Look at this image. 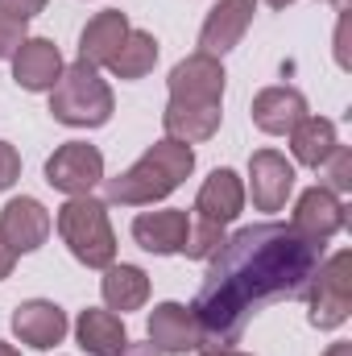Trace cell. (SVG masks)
<instances>
[{
  "instance_id": "cell-1",
  "label": "cell",
  "mask_w": 352,
  "mask_h": 356,
  "mask_svg": "<svg viewBox=\"0 0 352 356\" xmlns=\"http://www.w3.org/2000/svg\"><path fill=\"white\" fill-rule=\"evenodd\" d=\"M323 249L328 241H311L294 224L273 220L224 236V245L207 257L203 286L191 302L199 348H232L265 302L303 298Z\"/></svg>"
},
{
  "instance_id": "cell-2",
  "label": "cell",
  "mask_w": 352,
  "mask_h": 356,
  "mask_svg": "<svg viewBox=\"0 0 352 356\" xmlns=\"http://www.w3.org/2000/svg\"><path fill=\"white\" fill-rule=\"evenodd\" d=\"M191 170H195V149L166 137V141L150 145L125 175L104 178V195H108V203H120V207H145V203H158L170 191H178Z\"/></svg>"
},
{
  "instance_id": "cell-3",
  "label": "cell",
  "mask_w": 352,
  "mask_h": 356,
  "mask_svg": "<svg viewBox=\"0 0 352 356\" xmlns=\"http://www.w3.org/2000/svg\"><path fill=\"white\" fill-rule=\"evenodd\" d=\"M50 116L67 129H99L112 116V88L99 79V67L75 58L63 67L58 83L50 88Z\"/></svg>"
},
{
  "instance_id": "cell-4",
  "label": "cell",
  "mask_w": 352,
  "mask_h": 356,
  "mask_svg": "<svg viewBox=\"0 0 352 356\" xmlns=\"http://www.w3.org/2000/svg\"><path fill=\"white\" fill-rule=\"evenodd\" d=\"M58 236L79 266L108 269L116 261V232L108 224V207L91 195H75L58 207Z\"/></svg>"
},
{
  "instance_id": "cell-5",
  "label": "cell",
  "mask_w": 352,
  "mask_h": 356,
  "mask_svg": "<svg viewBox=\"0 0 352 356\" xmlns=\"http://www.w3.org/2000/svg\"><path fill=\"white\" fill-rule=\"evenodd\" d=\"M307 319L319 332H336L344 327L352 315V249L332 253L328 261H319V269L307 282Z\"/></svg>"
},
{
  "instance_id": "cell-6",
  "label": "cell",
  "mask_w": 352,
  "mask_h": 356,
  "mask_svg": "<svg viewBox=\"0 0 352 356\" xmlns=\"http://www.w3.org/2000/svg\"><path fill=\"white\" fill-rule=\"evenodd\" d=\"M46 182L63 195H91L104 182V154L88 141H67L46 158Z\"/></svg>"
},
{
  "instance_id": "cell-7",
  "label": "cell",
  "mask_w": 352,
  "mask_h": 356,
  "mask_svg": "<svg viewBox=\"0 0 352 356\" xmlns=\"http://www.w3.org/2000/svg\"><path fill=\"white\" fill-rule=\"evenodd\" d=\"M224 79L228 75H224L220 58L199 50L170 71L166 88H170V99H182V104H224Z\"/></svg>"
},
{
  "instance_id": "cell-8",
  "label": "cell",
  "mask_w": 352,
  "mask_h": 356,
  "mask_svg": "<svg viewBox=\"0 0 352 356\" xmlns=\"http://www.w3.org/2000/svg\"><path fill=\"white\" fill-rule=\"evenodd\" d=\"M294 191V166L278 149H257L249 158V195L257 211H282Z\"/></svg>"
},
{
  "instance_id": "cell-9",
  "label": "cell",
  "mask_w": 352,
  "mask_h": 356,
  "mask_svg": "<svg viewBox=\"0 0 352 356\" xmlns=\"http://www.w3.org/2000/svg\"><path fill=\"white\" fill-rule=\"evenodd\" d=\"M290 224H294L303 236H311V241H332V236L349 224V207H344V199H340L336 191L311 186V191L298 195Z\"/></svg>"
},
{
  "instance_id": "cell-10",
  "label": "cell",
  "mask_w": 352,
  "mask_h": 356,
  "mask_svg": "<svg viewBox=\"0 0 352 356\" xmlns=\"http://www.w3.org/2000/svg\"><path fill=\"white\" fill-rule=\"evenodd\" d=\"M13 332H17L21 344L46 353V348H54V344L67 340L71 323H67V311H63L58 302H50V298H29V302H21V307L13 311Z\"/></svg>"
},
{
  "instance_id": "cell-11",
  "label": "cell",
  "mask_w": 352,
  "mask_h": 356,
  "mask_svg": "<svg viewBox=\"0 0 352 356\" xmlns=\"http://www.w3.org/2000/svg\"><path fill=\"white\" fill-rule=\"evenodd\" d=\"M0 236L13 253H33L46 245L50 236V211L33 199V195H21V199H8L4 211H0Z\"/></svg>"
},
{
  "instance_id": "cell-12",
  "label": "cell",
  "mask_w": 352,
  "mask_h": 356,
  "mask_svg": "<svg viewBox=\"0 0 352 356\" xmlns=\"http://www.w3.org/2000/svg\"><path fill=\"white\" fill-rule=\"evenodd\" d=\"M253 13H257V0H220V4L207 13L203 29H199V50L220 58V54H228L232 46H241V38H245L249 25H253Z\"/></svg>"
},
{
  "instance_id": "cell-13",
  "label": "cell",
  "mask_w": 352,
  "mask_h": 356,
  "mask_svg": "<svg viewBox=\"0 0 352 356\" xmlns=\"http://www.w3.org/2000/svg\"><path fill=\"white\" fill-rule=\"evenodd\" d=\"M150 344L166 356H182L199 348V323L191 315V307L182 302H158L154 315H150V327H145Z\"/></svg>"
},
{
  "instance_id": "cell-14",
  "label": "cell",
  "mask_w": 352,
  "mask_h": 356,
  "mask_svg": "<svg viewBox=\"0 0 352 356\" xmlns=\"http://www.w3.org/2000/svg\"><path fill=\"white\" fill-rule=\"evenodd\" d=\"M186 232H191V216L182 207H166V211H141L133 220V241L145 249V253H158V257H175L186 245Z\"/></svg>"
},
{
  "instance_id": "cell-15",
  "label": "cell",
  "mask_w": 352,
  "mask_h": 356,
  "mask_svg": "<svg viewBox=\"0 0 352 356\" xmlns=\"http://www.w3.org/2000/svg\"><path fill=\"white\" fill-rule=\"evenodd\" d=\"M63 75V54L50 38H25L13 54V79L25 91H50Z\"/></svg>"
},
{
  "instance_id": "cell-16",
  "label": "cell",
  "mask_w": 352,
  "mask_h": 356,
  "mask_svg": "<svg viewBox=\"0 0 352 356\" xmlns=\"http://www.w3.org/2000/svg\"><path fill=\"white\" fill-rule=\"evenodd\" d=\"M253 124L269 137H290V129L298 120H307V95L298 88H265L253 95Z\"/></svg>"
},
{
  "instance_id": "cell-17",
  "label": "cell",
  "mask_w": 352,
  "mask_h": 356,
  "mask_svg": "<svg viewBox=\"0 0 352 356\" xmlns=\"http://www.w3.org/2000/svg\"><path fill=\"white\" fill-rule=\"evenodd\" d=\"M241 207H245V182L237 170H211V175L203 178V186H199V195H195V211H199V220H211V224H232L237 216H241Z\"/></svg>"
},
{
  "instance_id": "cell-18",
  "label": "cell",
  "mask_w": 352,
  "mask_h": 356,
  "mask_svg": "<svg viewBox=\"0 0 352 356\" xmlns=\"http://www.w3.org/2000/svg\"><path fill=\"white\" fill-rule=\"evenodd\" d=\"M224 104H182V99H170L166 112H162V129L170 141H182V145H199V141H211L220 133V112Z\"/></svg>"
},
{
  "instance_id": "cell-19",
  "label": "cell",
  "mask_w": 352,
  "mask_h": 356,
  "mask_svg": "<svg viewBox=\"0 0 352 356\" xmlns=\"http://www.w3.org/2000/svg\"><path fill=\"white\" fill-rule=\"evenodd\" d=\"M129 17L120 13V8H104V13H95L88 25H83V33H79V58L91 63V67H108L112 63V54L120 50V42L129 38Z\"/></svg>"
},
{
  "instance_id": "cell-20",
  "label": "cell",
  "mask_w": 352,
  "mask_h": 356,
  "mask_svg": "<svg viewBox=\"0 0 352 356\" xmlns=\"http://www.w3.org/2000/svg\"><path fill=\"white\" fill-rule=\"evenodd\" d=\"M75 340H79V348L88 356H120L125 344H129V332H125V323H120L116 311H95V307H88L75 319Z\"/></svg>"
},
{
  "instance_id": "cell-21",
  "label": "cell",
  "mask_w": 352,
  "mask_h": 356,
  "mask_svg": "<svg viewBox=\"0 0 352 356\" xmlns=\"http://www.w3.org/2000/svg\"><path fill=\"white\" fill-rule=\"evenodd\" d=\"M290 149H294V162L298 166H311L319 170L336 149H340V133H336V120L328 116H307L290 129Z\"/></svg>"
},
{
  "instance_id": "cell-22",
  "label": "cell",
  "mask_w": 352,
  "mask_h": 356,
  "mask_svg": "<svg viewBox=\"0 0 352 356\" xmlns=\"http://www.w3.org/2000/svg\"><path fill=\"white\" fill-rule=\"evenodd\" d=\"M99 294H104V302H108V311H137V307H145V298H150V273L141 266H112L104 269V282H99Z\"/></svg>"
},
{
  "instance_id": "cell-23",
  "label": "cell",
  "mask_w": 352,
  "mask_h": 356,
  "mask_svg": "<svg viewBox=\"0 0 352 356\" xmlns=\"http://www.w3.org/2000/svg\"><path fill=\"white\" fill-rule=\"evenodd\" d=\"M154 63H158V38L154 33H145V29H129V38L120 42V50L112 54V63H108V71L116 75V79H145L150 71H154Z\"/></svg>"
},
{
  "instance_id": "cell-24",
  "label": "cell",
  "mask_w": 352,
  "mask_h": 356,
  "mask_svg": "<svg viewBox=\"0 0 352 356\" xmlns=\"http://www.w3.org/2000/svg\"><path fill=\"white\" fill-rule=\"evenodd\" d=\"M220 245H224V224H211V220H191V232H186V245H182V253H186V257L207 261Z\"/></svg>"
},
{
  "instance_id": "cell-25",
  "label": "cell",
  "mask_w": 352,
  "mask_h": 356,
  "mask_svg": "<svg viewBox=\"0 0 352 356\" xmlns=\"http://www.w3.org/2000/svg\"><path fill=\"white\" fill-rule=\"evenodd\" d=\"M323 166H328V191L349 195V191H352V149H349V145H340Z\"/></svg>"
},
{
  "instance_id": "cell-26",
  "label": "cell",
  "mask_w": 352,
  "mask_h": 356,
  "mask_svg": "<svg viewBox=\"0 0 352 356\" xmlns=\"http://www.w3.org/2000/svg\"><path fill=\"white\" fill-rule=\"evenodd\" d=\"M21 42H25V21H17V17L0 13V58H13Z\"/></svg>"
},
{
  "instance_id": "cell-27",
  "label": "cell",
  "mask_w": 352,
  "mask_h": 356,
  "mask_svg": "<svg viewBox=\"0 0 352 356\" xmlns=\"http://www.w3.org/2000/svg\"><path fill=\"white\" fill-rule=\"evenodd\" d=\"M17 178H21V154L8 141H0V191H8Z\"/></svg>"
},
{
  "instance_id": "cell-28",
  "label": "cell",
  "mask_w": 352,
  "mask_h": 356,
  "mask_svg": "<svg viewBox=\"0 0 352 356\" xmlns=\"http://www.w3.org/2000/svg\"><path fill=\"white\" fill-rule=\"evenodd\" d=\"M42 8H46V0H0V13H8V17L25 21V25H29Z\"/></svg>"
},
{
  "instance_id": "cell-29",
  "label": "cell",
  "mask_w": 352,
  "mask_h": 356,
  "mask_svg": "<svg viewBox=\"0 0 352 356\" xmlns=\"http://www.w3.org/2000/svg\"><path fill=\"white\" fill-rule=\"evenodd\" d=\"M349 13H340V29H336V63L340 67H349Z\"/></svg>"
},
{
  "instance_id": "cell-30",
  "label": "cell",
  "mask_w": 352,
  "mask_h": 356,
  "mask_svg": "<svg viewBox=\"0 0 352 356\" xmlns=\"http://www.w3.org/2000/svg\"><path fill=\"white\" fill-rule=\"evenodd\" d=\"M13 266H17V253H13V249L4 245V236H0V282L13 273Z\"/></svg>"
},
{
  "instance_id": "cell-31",
  "label": "cell",
  "mask_w": 352,
  "mask_h": 356,
  "mask_svg": "<svg viewBox=\"0 0 352 356\" xmlns=\"http://www.w3.org/2000/svg\"><path fill=\"white\" fill-rule=\"evenodd\" d=\"M120 356H162V353H158L154 344H133V340H129V344H125V353H120Z\"/></svg>"
},
{
  "instance_id": "cell-32",
  "label": "cell",
  "mask_w": 352,
  "mask_h": 356,
  "mask_svg": "<svg viewBox=\"0 0 352 356\" xmlns=\"http://www.w3.org/2000/svg\"><path fill=\"white\" fill-rule=\"evenodd\" d=\"M199 356H249V353H241V348H195Z\"/></svg>"
},
{
  "instance_id": "cell-33",
  "label": "cell",
  "mask_w": 352,
  "mask_h": 356,
  "mask_svg": "<svg viewBox=\"0 0 352 356\" xmlns=\"http://www.w3.org/2000/svg\"><path fill=\"white\" fill-rule=\"evenodd\" d=\"M323 356H352V344H332Z\"/></svg>"
},
{
  "instance_id": "cell-34",
  "label": "cell",
  "mask_w": 352,
  "mask_h": 356,
  "mask_svg": "<svg viewBox=\"0 0 352 356\" xmlns=\"http://www.w3.org/2000/svg\"><path fill=\"white\" fill-rule=\"evenodd\" d=\"M328 4H332L336 13H349V4H352V0H328Z\"/></svg>"
},
{
  "instance_id": "cell-35",
  "label": "cell",
  "mask_w": 352,
  "mask_h": 356,
  "mask_svg": "<svg viewBox=\"0 0 352 356\" xmlns=\"http://www.w3.org/2000/svg\"><path fill=\"white\" fill-rule=\"evenodd\" d=\"M0 356H21V353H17L13 344H4V340H0Z\"/></svg>"
},
{
  "instance_id": "cell-36",
  "label": "cell",
  "mask_w": 352,
  "mask_h": 356,
  "mask_svg": "<svg viewBox=\"0 0 352 356\" xmlns=\"http://www.w3.org/2000/svg\"><path fill=\"white\" fill-rule=\"evenodd\" d=\"M269 8H286V4H294V0H265Z\"/></svg>"
}]
</instances>
